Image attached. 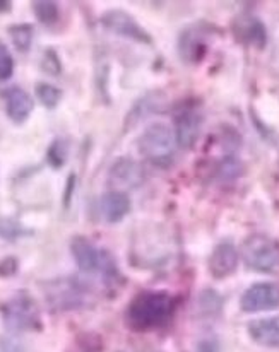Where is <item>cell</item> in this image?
Wrapping results in <instances>:
<instances>
[{
	"label": "cell",
	"instance_id": "obj_5",
	"mask_svg": "<svg viewBox=\"0 0 279 352\" xmlns=\"http://www.w3.org/2000/svg\"><path fill=\"white\" fill-rule=\"evenodd\" d=\"M70 252L76 260L79 270L87 274H101V276H112L115 267L107 252L100 250L84 236H76L70 243Z\"/></svg>",
	"mask_w": 279,
	"mask_h": 352
},
{
	"label": "cell",
	"instance_id": "obj_2",
	"mask_svg": "<svg viewBox=\"0 0 279 352\" xmlns=\"http://www.w3.org/2000/svg\"><path fill=\"white\" fill-rule=\"evenodd\" d=\"M176 146L178 142H176L175 130H172L165 123H153L147 126L137 142L143 157L154 164L168 163L175 154Z\"/></svg>",
	"mask_w": 279,
	"mask_h": 352
},
{
	"label": "cell",
	"instance_id": "obj_24",
	"mask_svg": "<svg viewBox=\"0 0 279 352\" xmlns=\"http://www.w3.org/2000/svg\"><path fill=\"white\" fill-rule=\"evenodd\" d=\"M10 9H12V2H9V0H0V14L9 12Z\"/></svg>",
	"mask_w": 279,
	"mask_h": 352
},
{
	"label": "cell",
	"instance_id": "obj_14",
	"mask_svg": "<svg viewBox=\"0 0 279 352\" xmlns=\"http://www.w3.org/2000/svg\"><path fill=\"white\" fill-rule=\"evenodd\" d=\"M98 207H100V214L107 223H118L129 214L130 200L125 192L110 190L105 195H101Z\"/></svg>",
	"mask_w": 279,
	"mask_h": 352
},
{
	"label": "cell",
	"instance_id": "obj_21",
	"mask_svg": "<svg viewBox=\"0 0 279 352\" xmlns=\"http://www.w3.org/2000/svg\"><path fill=\"white\" fill-rule=\"evenodd\" d=\"M23 234H26V231L23 230L17 221L14 219H0V238L9 239V241H14V239L21 238Z\"/></svg>",
	"mask_w": 279,
	"mask_h": 352
},
{
	"label": "cell",
	"instance_id": "obj_11",
	"mask_svg": "<svg viewBox=\"0 0 279 352\" xmlns=\"http://www.w3.org/2000/svg\"><path fill=\"white\" fill-rule=\"evenodd\" d=\"M52 293L48 294V299L56 306L59 309H72L79 308L83 305L86 293H84L81 283L74 279L59 280V284H52Z\"/></svg>",
	"mask_w": 279,
	"mask_h": 352
},
{
	"label": "cell",
	"instance_id": "obj_6",
	"mask_svg": "<svg viewBox=\"0 0 279 352\" xmlns=\"http://www.w3.org/2000/svg\"><path fill=\"white\" fill-rule=\"evenodd\" d=\"M101 24L118 36L129 38V40L139 41V43H151L149 34L141 28V24H137V21L130 14L122 9H110L108 12H105L101 16Z\"/></svg>",
	"mask_w": 279,
	"mask_h": 352
},
{
	"label": "cell",
	"instance_id": "obj_10",
	"mask_svg": "<svg viewBox=\"0 0 279 352\" xmlns=\"http://www.w3.org/2000/svg\"><path fill=\"white\" fill-rule=\"evenodd\" d=\"M233 34L243 45L264 48L267 43V33L262 21L254 16H240L233 23Z\"/></svg>",
	"mask_w": 279,
	"mask_h": 352
},
{
	"label": "cell",
	"instance_id": "obj_12",
	"mask_svg": "<svg viewBox=\"0 0 279 352\" xmlns=\"http://www.w3.org/2000/svg\"><path fill=\"white\" fill-rule=\"evenodd\" d=\"M34 101L23 87H10L6 91V113L12 123L21 125L33 113Z\"/></svg>",
	"mask_w": 279,
	"mask_h": 352
},
{
	"label": "cell",
	"instance_id": "obj_9",
	"mask_svg": "<svg viewBox=\"0 0 279 352\" xmlns=\"http://www.w3.org/2000/svg\"><path fill=\"white\" fill-rule=\"evenodd\" d=\"M175 135L176 142L180 147H192L194 142L197 140L203 126V117H200L199 110L192 107H185L178 111L175 123Z\"/></svg>",
	"mask_w": 279,
	"mask_h": 352
},
{
	"label": "cell",
	"instance_id": "obj_16",
	"mask_svg": "<svg viewBox=\"0 0 279 352\" xmlns=\"http://www.w3.org/2000/svg\"><path fill=\"white\" fill-rule=\"evenodd\" d=\"M206 50V33L203 26L189 28L180 38V55L185 62H197Z\"/></svg>",
	"mask_w": 279,
	"mask_h": 352
},
{
	"label": "cell",
	"instance_id": "obj_1",
	"mask_svg": "<svg viewBox=\"0 0 279 352\" xmlns=\"http://www.w3.org/2000/svg\"><path fill=\"white\" fill-rule=\"evenodd\" d=\"M173 315V298L163 291L137 294L127 308V323L137 332L165 325Z\"/></svg>",
	"mask_w": 279,
	"mask_h": 352
},
{
	"label": "cell",
	"instance_id": "obj_4",
	"mask_svg": "<svg viewBox=\"0 0 279 352\" xmlns=\"http://www.w3.org/2000/svg\"><path fill=\"white\" fill-rule=\"evenodd\" d=\"M2 316L7 329L14 332H28L41 325L40 313L31 296L21 293L2 306Z\"/></svg>",
	"mask_w": 279,
	"mask_h": 352
},
{
	"label": "cell",
	"instance_id": "obj_15",
	"mask_svg": "<svg viewBox=\"0 0 279 352\" xmlns=\"http://www.w3.org/2000/svg\"><path fill=\"white\" fill-rule=\"evenodd\" d=\"M249 333L259 346L276 349L279 347V315L250 322Z\"/></svg>",
	"mask_w": 279,
	"mask_h": 352
},
{
	"label": "cell",
	"instance_id": "obj_13",
	"mask_svg": "<svg viewBox=\"0 0 279 352\" xmlns=\"http://www.w3.org/2000/svg\"><path fill=\"white\" fill-rule=\"evenodd\" d=\"M238 252L231 243H220L213 250L209 258V270L214 279H225L235 272L238 265Z\"/></svg>",
	"mask_w": 279,
	"mask_h": 352
},
{
	"label": "cell",
	"instance_id": "obj_19",
	"mask_svg": "<svg viewBox=\"0 0 279 352\" xmlns=\"http://www.w3.org/2000/svg\"><path fill=\"white\" fill-rule=\"evenodd\" d=\"M34 91H37V96L40 100V103L45 108H48V110H54V108L59 107L60 101H62V91L50 82H38Z\"/></svg>",
	"mask_w": 279,
	"mask_h": 352
},
{
	"label": "cell",
	"instance_id": "obj_20",
	"mask_svg": "<svg viewBox=\"0 0 279 352\" xmlns=\"http://www.w3.org/2000/svg\"><path fill=\"white\" fill-rule=\"evenodd\" d=\"M14 74V58L7 45L0 40V80L10 79Z\"/></svg>",
	"mask_w": 279,
	"mask_h": 352
},
{
	"label": "cell",
	"instance_id": "obj_3",
	"mask_svg": "<svg viewBox=\"0 0 279 352\" xmlns=\"http://www.w3.org/2000/svg\"><path fill=\"white\" fill-rule=\"evenodd\" d=\"M242 258L249 269L269 274L279 267V246L264 234H252L242 246Z\"/></svg>",
	"mask_w": 279,
	"mask_h": 352
},
{
	"label": "cell",
	"instance_id": "obj_18",
	"mask_svg": "<svg viewBox=\"0 0 279 352\" xmlns=\"http://www.w3.org/2000/svg\"><path fill=\"white\" fill-rule=\"evenodd\" d=\"M31 9H33L34 16L45 26H54L55 23H59L60 19V9L55 2L50 0H40V2L31 3Z\"/></svg>",
	"mask_w": 279,
	"mask_h": 352
},
{
	"label": "cell",
	"instance_id": "obj_23",
	"mask_svg": "<svg viewBox=\"0 0 279 352\" xmlns=\"http://www.w3.org/2000/svg\"><path fill=\"white\" fill-rule=\"evenodd\" d=\"M41 65H43V70H47L48 74H54V76L60 74V70H62V63H60L55 50H52V48L45 50L43 62H41Z\"/></svg>",
	"mask_w": 279,
	"mask_h": 352
},
{
	"label": "cell",
	"instance_id": "obj_8",
	"mask_svg": "<svg viewBox=\"0 0 279 352\" xmlns=\"http://www.w3.org/2000/svg\"><path fill=\"white\" fill-rule=\"evenodd\" d=\"M144 179H146V176H144L143 166L130 157L116 160L110 168V173H108V185L116 192L139 188Z\"/></svg>",
	"mask_w": 279,
	"mask_h": 352
},
{
	"label": "cell",
	"instance_id": "obj_7",
	"mask_svg": "<svg viewBox=\"0 0 279 352\" xmlns=\"http://www.w3.org/2000/svg\"><path fill=\"white\" fill-rule=\"evenodd\" d=\"M240 306L245 313L267 311L279 308V286L274 283H257L250 286L240 299Z\"/></svg>",
	"mask_w": 279,
	"mask_h": 352
},
{
	"label": "cell",
	"instance_id": "obj_25",
	"mask_svg": "<svg viewBox=\"0 0 279 352\" xmlns=\"http://www.w3.org/2000/svg\"><path fill=\"white\" fill-rule=\"evenodd\" d=\"M144 352H156V351H144Z\"/></svg>",
	"mask_w": 279,
	"mask_h": 352
},
{
	"label": "cell",
	"instance_id": "obj_22",
	"mask_svg": "<svg viewBox=\"0 0 279 352\" xmlns=\"http://www.w3.org/2000/svg\"><path fill=\"white\" fill-rule=\"evenodd\" d=\"M65 156H67V149L63 146L62 140H55L54 144L48 149V163L52 164L54 168H60L63 163H65Z\"/></svg>",
	"mask_w": 279,
	"mask_h": 352
},
{
	"label": "cell",
	"instance_id": "obj_17",
	"mask_svg": "<svg viewBox=\"0 0 279 352\" xmlns=\"http://www.w3.org/2000/svg\"><path fill=\"white\" fill-rule=\"evenodd\" d=\"M9 36L12 40L14 47L21 52V54H26L30 52L31 45H33V36L34 30L31 24L23 23V24H14L9 28Z\"/></svg>",
	"mask_w": 279,
	"mask_h": 352
}]
</instances>
